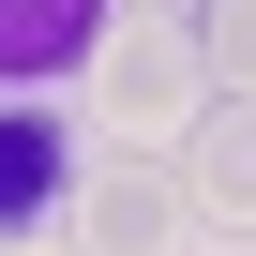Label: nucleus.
I'll return each mask as SVG.
<instances>
[{
    "instance_id": "obj_3",
    "label": "nucleus",
    "mask_w": 256,
    "mask_h": 256,
    "mask_svg": "<svg viewBox=\"0 0 256 256\" xmlns=\"http://www.w3.org/2000/svg\"><path fill=\"white\" fill-rule=\"evenodd\" d=\"M106 46V0H0V90H46Z\"/></svg>"
},
{
    "instance_id": "obj_1",
    "label": "nucleus",
    "mask_w": 256,
    "mask_h": 256,
    "mask_svg": "<svg viewBox=\"0 0 256 256\" xmlns=\"http://www.w3.org/2000/svg\"><path fill=\"white\" fill-rule=\"evenodd\" d=\"M76 226H90V256H181V226H196V196H181V166H151L136 136H120L90 181H76Z\"/></svg>"
},
{
    "instance_id": "obj_5",
    "label": "nucleus",
    "mask_w": 256,
    "mask_h": 256,
    "mask_svg": "<svg viewBox=\"0 0 256 256\" xmlns=\"http://www.w3.org/2000/svg\"><path fill=\"white\" fill-rule=\"evenodd\" d=\"M76 181V151H60V120H30V106H0V241H30V211Z\"/></svg>"
},
{
    "instance_id": "obj_2",
    "label": "nucleus",
    "mask_w": 256,
    "mask_h": 256,
    "mask_svg": "<svg viewBox=\"0 0 256 256\" xmlns=\"http://www.w3.org/2000/svg\"><path fill=\"white\" fill-rule=\"evenodd\" d=\"M90 60H106V120H120V136L181 120V90H196V46H181V30H151V16L120 30V46H90Z\"/></svg>"
},
{
    "instance_id": "obj_4",
    "label": "nucleus",
    "mask_w": 256,
    "mask_h": 256,
    "mask_svg": "<svg viewBox=\"0 0 256 256\" xmlns=\"http://www.w3.org/2000/svg\"><path fill=\"white\" fill-rule=\"evenodd\" d=\"M181 196H196L211 226H256V90H241L226 120H196V166H181Z\"/></svg>"
},
{
    "instance_id": "obj_6",
    "label": "nucleus",
    "mask_w": 256,
    "mask_h": 256,
    "mask_svg": "<svg viewBox=\"0 0 256 256\" xmlns=\"http://www.w3.org/2000/svg\"><path fill=\"white\" fill-rule=\"evenodd\" d=\"M196 60H211L226 90H256V0H211V30H196Z\"/></svg>"
},
{
    "instance_id": "obj_7",
    "label": "nucleus",
    "mask_w": 256,
    "mask_h": 256,
    "mask_svg": "<svg viewBox=\"0 0 256 256\" xmlns=\"http://www.w3.org/2000/svg\"><path fill=\"white\" fill-rule=\"evenodd\" d=\"M0 256H16V241H0Z\"/></svg>"
}]
</instances>
